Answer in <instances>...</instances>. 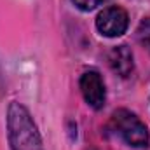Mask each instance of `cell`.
Wrapping results in <instances>:
<instances>
[{
    "mask_svg": "<svg viewBox=\"0 0 150 150\" xmlns=\"http://www.w3.org/2000/svg\"><path fill=\"white\" fill-rule=\"evenodd\" d=\"M7 129L12 150H44L30 112L16 101H12L7 108Z\"/></svg>",
    "mask_w": 150,
    "mask_h": 150,
    "instance_id": "1",
    "label": "cell"
},
{
    "mask_svg": "<svg viewBox=\"0 0 150 150\" xmlns=\"http://www.w3.org/2000/svg\"><path fill=\"white\" fill-rule=\"evenodd\" d=\"M112 127L129 147H134V149L149 147V129L133 112H129L126 108L115 110L112 115Z\"/></svg>",
    "mask_w": 150,
    "mask_h": 150,
    "instance_id": "2",
    "label": "cell"
},
{
    "mask_svg": "<svg viewBox=\"0 0 150 150\" xmlns=\"http://www.w3.org/2000/svg\"><path fill=\"white\" fill-rule=\"evenodd\" d=\"M127 26H129V16L119 5L105 7L98 14V18H96V28H98V32L108 38L124 35L126 30H127Z\"/></svg>",
    "mask_w": 150,
    "mask_h": 150,
    "instance_id": "3",
    "label": "cell"
},
{
    "mask_svg": "<svg viewBox=\"0 0 150 150\" xmlns=\"http://www.w3.org/2000/svg\"><path fill=\"white\" fill-rule=\"evenodd\" d=\"M80 93L84 96V101L94 108V110H101L105 107L107 101V89L103 84L101 75L94 70H89L80 77Z\"/></svg>",
    "mask_w": 150,
    "mask_h": 150,
    "instance_id": "4",
    "label": "cell"
},
{
    "mask_svg": "<svg viewBox=\"0 0 150 150\" xmlns=\"http://www.w3.org/2000/svg\"><path fill=\"white\" fill-rule=\"evenodd\" d=\"M108 65L115 74L122 79L129 77L134 70V61H133V52L127 45H115L108 52Z\"/></svg>",
    "mask_w": 150,
    "mask_h": 150,
    "instance_id": "5",
    "label": "cell"
},
{
    "mask_svg": "<svg viewBox=\"0 0 150 150\" xmlns=\"http://www.w3.org/2000/svg\"><path fill=\"white\" fill-rule=\"evenodd\" d=\"M136 38H138L140 45L150 52V18H145L140 21V25L136 28Z\"/></svg>",
    "mask_w": 150,
    "mask_h": 150,
    "instance_id": "6",
    "label": "cell"
},
{
    "mask_svg": "<svg viewBox=\"0 0 150 150\" xmlns=\"http://www.w3.org/2000/svg\"><path fill=\"white\" fill-rule=\"evenodd\" d=\"M72 2H74V5L77 9H80V11H84V12L94 11V9L101 4V0H72Z\"/></svg>",
    "mask_w": 150,
    "mask_h": 150,
    "instance_id": "7",
    "label": "cell"
}]
</instances>
